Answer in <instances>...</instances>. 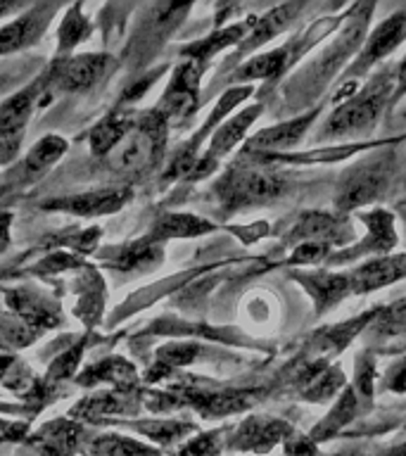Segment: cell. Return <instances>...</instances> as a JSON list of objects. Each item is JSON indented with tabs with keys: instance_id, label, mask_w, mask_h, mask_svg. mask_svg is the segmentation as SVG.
<instances>
[{
	"instance_id": "cell-2",
	"label": "cell",
	"mask_w": 406,
	"mask_h": 456,
	"mask_svg": "<svg viewBox=\"0 0 406 456\" xmlns=\"http://www.w3.org/2000/svg\"><path fill=\"white\" fill-rule=\"evenodd\" d=\"M390 69H383L373 77L370 84L363 86L354 98H349L345 105L337 107V112L323 126L321 138L326 141V138H342V135H359L376 126L390 98Z\"/></svg>"
},
{
	"instance_id": "cell-4",
	"label": "cell",
	"mask_w": 406,
	"mask_h": 456,
	"mask_svg": "<svg viewBox=\"0 0 406 456\" xmlns=\"http://www.w3.org/2000/svg\"><path fill=\"white\" fill-rule=\"evenodd\" d=\"M392 174V155L383 152V155L369 157L361 164H356L345 174L337 191V200L335 205L340 212H349L356 207L369 205L373 200H378L385 192L387 183H390Z\"/></svg>"
},
{
	"instance_id": "cell-43",
	"label": "cell",
	"mask_w": 406,
	"mask_h": 456,
	"mask_svg": "<svg viewBox=\"0 0 406 456\" xmlns=\"http://www.w3.org/2000/svg\"><path fill=\"white\" fill-rule=\"evenodd\" d=\"M392 390L406 392V366H402V369L397 370V376L392 380Z\"/></svg>"
},
{
	"instance_id": "cell-6",
	"label": "cell",
	"mask_w": 406,
	"mask_h": 456,
	"mask_svg": "<svg viewBox=\"0 0 406 456\" xmlns=\"http://www.w3.org/2000/svg\"><path fill=\"white\" fill-rule=\"evenodd\" d=\"M107 55H85L77 57H60L53 69L43 77V86L45 91L53 93H81L85 88H91L107 69Z\"/></svg>"
},
{
	"instance_id": "cell-12",
	"label": "cell",
	"mask_w": 406,
	"mask_h": 456,
	"mask_svg": "<svg viewBox=\"0 0 406 456\" xmlns=\"http://www.w3.org/2000/svg\"><path fill=\"white\" fill-rule=\"evenodd\" d=\"M259 112H262V105L249 107V110H245V112L235 114L233 119H228L223 126L216 128V131H214L212 142H209V150H207L205 159L195 164V169H192L195 174H192L191 178H199V176H205V174H209V171L216 167V162H219L221 157L228 155V152H231V150L242 141V135H245V131L252 126V121L259 117Z\"/></svg>"
},
{
	"instance_id": "cell-37",
	"label": "cell",
	"mask_w": 406,
	"mask_h": 456,
	"mask_svg": "<svg viewBox=\"0 0 406 456\" xmlns=\"http://www.w3.org/2000/svg\"><path fill=\"white\" fill-rule=\"evenodd\" d=\"M199 354V347L192 342H178V345H166L157 352V363L162 369H174V366H185V363L195 362V356Z\"/></svg>"
},
{
	"instance_id": "cell-39",
	"label": "cell",
	"mask_w": 406,
	"mask_h": 456,
	"mask_svg": "<svg viewBox=\"0 0 406 456\" xmlns=\"http://www.w3.org/2000/svg\"><path fill=\"white\" fill-rule=\"evenodd\" d=\"M328 249H330V245H328V242H319V240L302 242V245H297V249L292 252L290 262L292 264H319L328 256Z\"/></svg>"
},
{
	"instance_id": "cell-9",
	"label": "cell",
	"mask_w": 406,
	"mask_h": 456,
	"mask_svg": "<svg viewBox=\"0 0 406 456\" xmlns=\"http://www.w3.org/2000/svg\"><path fill=\"white\" fill-rule=\"evenodd\" d=\"M131 198L128 188H102V191H88L81 195H67L60 200L43 202L45 209L53 212H69L77 216H102V214L119 212Z\"/></svg>"
},
{
	"instance_id": "cell-42",
	"label": "cell",
	"mask_w": 406,
	"mask_h": 456,
	"mask_svg": "<svg viewBox=\"0 0 406 456\" xmlns=\"http://www.w3.org/2000/svg\"><path fill=\"white\" fill-rule=\"evenodd\" d=\"M406 93V62L399 67L397 71V91H394V98H402Z\"/></svg>"
},
{
	"instance_id": "cell-25",
	"label": "cell",
	"mask_w": 406,
	"mask_h": 456,
	"mask_svg": "<svg viewBox=\"0 0 406 456\" xmlns=\"http://www.w3.org/2000/svg\"><path fill=\"white\" fill-rule=\"evenodd\" d=\"M212 224L192 214H164L155 224V231L150 233V240H164V238H195V235L209 233Z\"/></svg>"
},
{
	"instance_id": "cell-3",
	"label": "cell",
	"mask_w": 406,
	"mask_h": 456,
	"mask_svg": "<svg viewBox=\"0 0 406 456\" xmlns=\"http://www.w3.org/2000/svg\"><path fill=\"white\" fill-rule=\"evenodd\" d=\"M285 191V178L278 171L256 164H235L216 183V195L228 212L248 209L276 200Z\"/></svg>"
},
{
	"instance_id": "cell-10",
	"label": "cell",
	"mask_w": 406,
	"mask_h": 456,
	"mask_svg": "<svg viewBox=\"0 0 406 456\" xmlns=\"http://www.w3.org/2000/svg\"><path fill=\"white\" fill-rule=\"evenodd\" d=\"M53 14H55L53 5H38L20 14L5 27H0V55H10L41 41Z\"/></svg>"
},
{
	"instance_id": "cell-29",
	"label": "cell",
	"mask_w": 406,
	"mask_h": 456,
	"mask_svg": "<svg viewBox=\"0 0 406 456\" xmlns=\"http://www.w3.org/2000/svg\"><path fill=\"white\" fill-rule=\"evenodd\" d=\"M359 402H361V399L356 397V390L347 387V390H345V395L337 399V404H335L333 411L328 413V419L323 420V423H319V426H316V430H312V442L326 440V437H330V435L337 433L340 428L347 426L349 420L356 416V411H359Z\"/></svg>"
},
{
	"instance_id": "cell-34",
	"label": "cell",
	"mask_w": 406,
	"mask_h": 456,
	"mask_svg": "<svg viewBox=\"0 0 406 456\" xmlns=\"http://www.w3.org/2000/svg\"><path fill=\"white\" fill-rule=\"evenodd\" d=\"M38 335L41 330H36L17 316H0V349L27 347Z\"/></svg>"
},
{
	"instance_id": "cell-18",
	"label": "cell",
	"mask_w": 406,
	"mask_h": 456,
	"mask_svg": "<svg viewBox=\"0 0 406 456\" xmlns=\"http://www.w3.org/2000/svg\"><path fill=\"white\" fill-rule=\"evenodd\" d=\"M81 442V428L67 419L53 420L28 440L38 456H74Z\"/></svg>"
},
{
	"instance_id": "cell-44",
	"label": "cell",
	"mask_w": 406,
	"mask_h": 456,
	"mask_svg": "<svg viewBox=\"0 0 406 456\" xmlns=\"http://www.w3.org/2000/svg\"><path fill=\"white\" fill-rule=\"evenodd\" d=\"M14 7H17V5H14V3H7V0H0V17H5L7 12H12Z\"/></svg>"
},
{
	"instance_id": "cell-38",
	"label": "cell",
	"mask_w": 406,
	"mask_h": 456,
	"mask_svg": "<svg viewBox=\"0 0 406 456\" xmlns=\"http://www.w3.org/2000/svg\"><path fill=\"white\" fill-rule=\"evenodd\" d=\"M221 444H223V437H221L219 430L214 433H202L198 437H192L178 449L174 456H219Z\"/></svg>"
},
{
	"instance_id": "cell-11",
	"label": "cell",
	"mask_w": 406,
	"mask_h": 456,
	"mask_svg": "<svg viewBox=\"0 0 406 456\" xmlns=\"http://www.w3.org/2000/svg\"><path fill=\"white\" fill-rule=\"evenodd\" d=\"M292 428L285 420L266 419V416H256V419L242 420L233 437L228 440V447L238 449V452H256L264 454L271 447H276L278 442L290 437Z\"/></svg>"
},
{
	"instance_id": "cell-22",
	"label": "cell",
	"mask_w": 406,
	"mask_h": 456,
	"mask_svg": "<svg viewBox=\"0 0 406 456\" xmlns=\"http://www.w3.org/2000/svg\"><path fill=\"white\" fill-rule=\"evenodd\" d=\"M299 5H280L276 7V10H271L269 14H264L262 20L255 21V27H252V31H249V36H245L248 41L242 43V48L238 50V60H240L245 53H252L255 48H259V45H264L266 41H271L273 36H278L280 31H283L288 24L292 21V17L297 14Z\"/></svg>"
},
{
	"instance_id": "cell-40",
	"label": "cell",
	"mask_w": 406,
	"mask_h": 456,
	"mask_svg": "<svg viewBox=\"0 0 406 456\" xmlns=\"http://www.w3.org/2000/svg\"><path fill=\"white\" fill-rule=\"evenodd\" d=\"M78 359H81V347H78V349L77 347L69 349L67 354L60 356V359H57V362L53 363V366H50L48 383H60L62 378L71 376V370L77 369Z\"/></svg>"
},
{
	"instance_id": "cell-15",
	"label": "cell",
	"mask_w": 406,
	"mask_h": 456,
	"mask_svg": "<svg viewBox=\"0 0 406 456\" xmlns=\"http://www.w3.org/2000/svg\"><path fill=\"white\" fill-rule=\"evenodd\" d=\"M406 276V255L380 256L347 273L352 292H370Z\"/></svg>"
},
{
	"instance_id": "cell-13",
	"label": "cell",
	"mask_w": 406,
	"mask_h": 456,
	"mask_svg": "<svg viewBox=\"0 0 406 456\" xmlns=\"http://www.w3.org/2000/svg\"><path fill=\"white\" fill-rule=\"evenodd\" d=\"M319 110L299 117V119H290L278 124V126L264 128L256 135H252L248 142H245V155H259V152H271V150H285L297 145L302 138H304L306 128L312 126V121L316 119Z\"/></svg>"
},
{
	"instance_id": "cell-19",
	"label": "cell",
	"mask_w": 406,
	"mask_h": 456,
	"mask_svg": "<svg viewBox=\"0 0 406 456\" xmlns=\"http://www.w3.org/2000/svg\"><path fill=\"white\" fill-rule=\"evenodd\" d=\"M352 20V17H349ZM363 31H366V14L361 17H354V20L349 21L347 28H345V34L335 41V45L330 50L323 53L319 62H316V71H319V77H316V84H313V91L321 88V86L326 84L328 78L333 77L335 69L340 67L349 55H352V50L363 41Z\"/></svg>"
},
{
	"instance_id": "cell-8",
	"label": "cell",
	"mask_w": 406,
	"mask_h": 456,
	"mask_svg": "<svg viewBox=\"0 0 406 456\" xmlns=\"http://www.w3.org/2000/svg\"><path fill=\"white\" fill-rule=\"evenodd\" d=\"M406 36V12H397L387 17L373 34L366 38L359 60H356L347 71V84H352L354 78L363 77L366 71L376 62H380L383 57H387L392 50L397 48L399 43L404 41Z\"/></svg>"
},
{
	"instance_id": "cell-27",
	"label": "cell",
	"mask_w": 406,
	"mask_h": 456,
	"mask_svg": "<svg viewBox=\"0 0 406 456\" xmlns=\"http://www.w3.org/2000/svg\"><path fill=\"white\" fill-rule=\"evenodd\" d=\"M81 385L91 383H117L121 390H126L135 383V369L124 359H105V362L95 363L88 370H84V376L78 378Z\"/></svg>"
},
{
	"instance_id": "cell-35",
	"label": "cell",
	"mask_w": 406,
	"mask_h": 456,
	"mask_svg": "<svg viewBox=\"0 0 406 456\" xmlns=\"http://www.w3.org/2000/svg\"><path fill=\"white\" fill-rule=\"evenodd\" d=\"M373 333L383 338H397L406 335V297L392 302L387 309H378L373 321Z\"/></svg>"
},
{
	"instance_id": "cell-16",
	"label": "cell",
	"mask_w": 406,
	"mask_h": 456,
	"mask_svg": "<svg viewBox=\"0 0 406 456\" xmlns=\"http://www.w3.org/2000/svg\"><path fill=\"white\" fill-rule=\"evenodd\" d=\"M363 221L369 224V235L361 240L354 249L340 252L333 256V262H345V259H356L363 255H378V252H387L397 245V233H394V219L390 212L385 209H373L370 214H363Z\"/></svg>"
},
{
	"instance_id": "cell-21",
	"label": "cell",
	"mask_w": 406,
	"mask_h": 456,
	"mask_svg": "<svg viewBox=\"0 0 406 456\" xmlns=\"http://www.w3.org/2000/svg\"><path fill=\"white\" fill-rule=\"evenodd\" d=\"M256 20H249V21H240V24H233V27L228 28H221L216 34H212L209 38H202L198 43H191V45H185L183 48V55L191 60V62H198L199 67H205L209 60H212L219 50H223L226 45H233V43L242 41L248 31H252Z\"/></svg>"
},
{
	"instance_id": "cell-41",
	"label": "cell",
	"mask_w": 406,
	"mask_h": 456,
	"mask_svg": "<svg viewBox=\"0 0 406 456\" xmlns=\"http://www.w3.org/2000/svg\"><path fill=\"white\" fill-rule=\"evenodd\" d=\"M10 224H12V214L0 212V255L5 252L10 245Z\"/></svg>"
},
{
	"instance_id": "cell-14",
	"label": "cell",
	"mask_w": 406,
	"mask_h": 456,
	"mask_svg": "<svg viewBox=\"0 0 406 456\" xmlns=\"http://www.w3.org/2000/svg\"><path fill=\"white\" fill-rule=\"evenodd\" d=\"M7 305L17 314V319H21L36 330L53 328L60 323V306L41 292L17 288V290L7 292Z\"/></svg>"
},
{
	"instance_id": "cell-1",
	"label": "cell",
	"mask_w": 406,
	"mask_h": 456,
	"mask_svg": "<svg viewBox=\"0 0 406 456\" xmlns=\"http://www.w3.org/2000/svg\"><path fill=\"white\" fill-rule=\"evenodd\" d=\"M166 128L169 124L157 112H148L134 121L126 135L117 142V148L110 152V169L117 174H142L152 169L157 159L162 157L164 142H166Z\"/></svg>"
},
{
	"instance_id": "cell-7",
	"label": "cell",
	"mask_w": 406,
	"mask_h": 456,
	"mask_svg": "<svg viewBox=\"0 0 406 456\" xmlns=\"http://www.w3.org/2000/svg\"><path fill=\"white\" fill-rule=\"evenodd\" d=\"M202 69L205 67H199L198 62H191V60L176 67L169 88H166V93H164L155 110L166 124H176V121L185 119L188 114L195 112Z\"/></svg>"
},
{
	"instance_id": "cell-36",
	"label": "cell",
	"mask_w": 406,
	"mask_h": 456,
	"mask_svg": "<svg viewBox=\"0 0 406 456\" xmlns=\"http://www.w3.org/2000/svg\"><path fill=\"white\" fill-rule=\"evenodd\" d=\"M135 430L150 437V440L159 442V444H171L178 437H183L185 433H191L192 426L183 423V420H150V423H138Z\"/></svg>"
},
{
	"instance_id": "cell-20",
	"label": "cell",
	"mask_w": 406,
	"mask_h": 456,
	"mask_svg": "<svg viewBox=\"0 0 406 456\" xmlns=\"http://www.w3.org/2000/svg\"><path fill=\"white\" fill-rule=\"evenodd\" d=\"M297 278L304 283V288L312 292L316 302V314L328 312L340 299L352 295L347 273H330V271H319V273H297Z\"/></svg>"
},
{
	"instance_id": "cell-23",
	"label": "cell",
	"mask_w": 406,
	"mask_h": 456,
	"mask_svg": "<svg viewBox=\"0 0 406 456\" xmlns=\"http://www.w3.org/2000/svg\"><path fill=\"white\" fill-rule=\"evenodd\" d=\"M67 152V141L62 135H45L28 150L27 159L21 162V174L27 181H34L53 167Z\"/></svg>"
},
{
	"instance_id": "cell-17",
	"label": "cell",
	"mask_w": 406,
	"mask_h": 456,
	"mask_svg": "<svg viewBox=\"0 0 406 456\" xmlns=\"http://www.w3.org/2000/svg\"><path fill=\"white\" fill-rule=\"evenodd\" d=\"M352 235V228L342 216L326 212H309L292 228L288 240H319V242H345Z\"/></svg>"
},
{
	"instance_id": "cell-33",
	"label": "cell",
	"mask_w": 406,
	"mask_h": 456,
	"mask_svg": "<svg viewBox=\"0 0 406 456\" xmlns=\"http://www.w3.org/2000/svg\"><path fill=\"white\" fill-rule=\"evenodd\" d=\"M159 256H162L159 248L152 245L150 238H145V240H138L134 242V245H128V248L121 249L119 256L114 259V266L124 271L138 269V266H152V264L159 262Z\"/></svg>"
},
{
	"instance_id": "cell-31",
	"label": "cell",
	"mask_w": 406,
	"mask_h": 456,
	"mask_svg": "<svg viewBox=\"0 0 406 456\" xmlns=\"http://www.w3.org/2000/svg\"><path fill=\"white\" fill-rule=\"evenodd\" d=\"M135 411V402L121 395H100L81 402L74 409V416L81 419H100V416H110V413H131Z\"/></svg>"
},
{
	"instance_id": "cell-24",
	"label": "cell",
	"mask_w": 406,
	"mask_h": 456,
	"mask_svg": "<svg viewBox=\"0 0 406 456\" xmlns=\"http://www.w3.org/2000/svg\"><path fill=\"white\" fill-rule=\"evenodd\" d=\"M134 121L135 117H131V114L126 112H112L107 114L102 121H98V126L91 131L93 155H110V152L117 148V142L126 135L128 128L134 126Z\"/></svg>"
},
{
	"instance_id": "cell-26",
	"label": "cell",
	"mask_w": 406,
	"mask_h": 456,
	"mask_svg": "<svg viewBox=\"0 0 406 456\" xmlns=\"http://www.w3.org/2000/svg\"><path fill=\"white\" fill-rule=\"evenodd\" d=\"M290 64V48H278L264 55L252 57L249 62L238 67L233 74V81H256V78H271L280 74Z\"/></svg>"
},
{
	"instance_id": "cell-30",
	"label": "cell",
	"mask_w": 406,
	"mask_h": 456,
	"mask_svg": "<svg viewBox=\"0 0 406 456\" xmlns=\"http://www.w3.org/2000/svg\"><path fill=\"white\" fill-rule=\"evenodd\" d=\"M91 452L95 456H159V452L138 440L124 435H105L93 442Z\"/></svg>"
},
{
	"instance_id": "cell-45",
	"label": "cell",
	"mask_w": 406,
	"mask_h": 456,
	"mask_svg": "<svg viewBox=\"0 0 406 456\" xmlns=\"http://www.w3.org/2000/svg\"><path fill=\"white\" fill-rule=\"evenodd\" d=\"M0 164H3V159H0Z\"/></svg>"
},
{
	"instance_id": "cell-32",
	"label": "cell",
	"mask_w": 406,
	"mask_h": 456,
	"mask_svg": "<svg viewBox=\"0 0 406 456\" xmlns=\"http://www.w3.org/2000/svg\"><path fill=\"white\" fill-rule=\"evenodd\" d=\"M91 34V21L88 17L81 14V7H69L64 14L60 31H57V45H60V55L74 50L81 41H85V36Z\"/></svg>"
},
{
	"instance_id": "cell-5",
	"label": "cell",
	"mask_w": 406,
	"mask_h": 456,
	"mask_svg": "<svg viewBox=\"0 0 406 456\" xmlns=\"http://www.w3.org/2000/svg\"><path fill=\"white\" fill-rule=\"evenodd\" d=\"M43 98H48V93H45L41 78V81H34L27 88H21L20 93H14L12 98H7L0 105V159L3 164L17 155L21 138H24V128Z\"/></svg>"
},
{
	"instance_id": "cell-28",
	"label": "cell",
	"mask_w": 406,
	"mask_h": 456,
	"mask_svg": "<svg viewBox=\"0 0 406 456\" xmlns=\"http://www.w3.org/2000/svg\"><path fill=\"white\" fill-rule=\"evenodd\" d=\"M342 373L337 369H326V366H313L309 369L304 378H302V397L309 399V402H326L340 390L342 385Z\"/></svg>"
}]
</instances>
